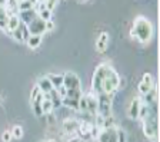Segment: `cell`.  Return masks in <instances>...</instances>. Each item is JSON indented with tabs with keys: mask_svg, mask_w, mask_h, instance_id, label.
<instances>
[{
	"mask_svg": "<svg viewBox=\"0 0 160 142\" xmlns=\"http://www.w3.org/2000/svg\"><path fill=\"white\" fill-rule=\"evenodd\" d=\"M132 34L136 37L140 43H147L153 36V26L147 20L146 17L139 16L134 19V24H133V30Z\"/></svg>",
	"mask_w": 160,
	"mask_h": 142,
	"instance_id": "1",
	"label": "cell"
},
{
	"mask_svg": "<svg viewBox=\"0 0 160 142\" xmlns=\"http://www.w3.org/2000/svg\"><path fill=\"white\" fill-rule=\"evenodd\" d=\"M143 132L144 135L153 142H157V135H159V122H157L156 112H150L149 115L143 119Z\"/></svg>",
	"mask_w": 160,
	"mask_h": 142,
	"instance_id": "2",
	"label": "cell"
},
{
	"mask_svg": "<svg viewBox=\"0 0 160 142\" xmlns=\"http://www.w3.org/2000/svg\"><path fill=\"white\" fill-rule=\"evenodd\" d=\"M110 69L109 65H99L93 73V79H92V92L96 95L103 93V82L106 78L107 71Z\"/></svg>",
	"mask_w": 160,
	"mask_h": 142,
	"instance_id": "3",
	"label": "cell"
},
{
	"mask_svg": "<svg viewBox=\"0 0 160 142\" xmlns=\"http://www.w3.org/2000/svg\"><path fill=\"white\" fill-rule=\"evenodd\" d=\"M97 96V113L103 118L112 115V102L114 93H100Z\"/></svg>",
	"mask_w": 160,
	"mask_h": 142,
	"instance_id": "4",
	"label": "cell"
},
{
	"mask_svg": "<svg viewBox=\"0 0 160 142\" xmlns=\"http://www.w3.org/2000/svg\"><path fill=\"white\" fill-rule=\"evenodd\" d=\"M119 85H120L119 75H117V72L110 66V69L106 73L104 82H103V93H116Z\"/></svg>",
	"mask_w": 160,
	"mask_h": 142,
	"instance_id": "5",
	"label": "cell"
},
{
	"mask_svg": "<svg viewBox=\"0 0 160 142\" xmlns=\"http://www.w3.org/2000/svg\"><path fill=\"white\" fill-rule=\"evenodd\" d=\"M27 30L30 34H43L46 33V22L42 20L39 16L34 17L33 20L27 24Z\"/></svg>",
	"mask_w": 160,
	"mask_h": 142,
	"instance_id": "6",
	"label": "cell"
},
{
	"mask_svg": "<svg viewBox=\"0 0 160 142\" xmlns=\"http://www.w3.org/2000/svg\"><path fill=\"white\" fill-rule=\"evenodd\" d=\"M10 36L13 37L16 42H20V43H23V42H26V39L30 36L29 30H27V24H24L23 22H20L19 26L14 29L12 33H10Z\"/></svg>",
	"mask_w": 160,
	"mask_h": 142,
	"instance_id": "7",
	"label": "cell"
},
{
	"mask_svg": "<svg viewBox=\"0 0 160 142\" xmlns=\"http://www.w3.org/2000/svg\"><path fill=\"white\" fill-rule=\"evenodd\" d=\"M63 86L66 89H74V88H82L80 83V78L73 72H67L63 75Z\"/></svg>",
	"mask_w": 160,
	"mask_h": 142,
	"instance_id": "8",
	"label": "cell"
},
{
	"mask_svg": "<svg viewBox=\"0 0 160 142\" xmlns=\"http://www.w3.org/2000/svg\"><path fill=\"white\" fill-rule=\"evenodd\" d=\"M96 139L99 142H117V128L102 129Z\"/></svg>",
	"mask_w": 160,
	"mask_h": 142,
	"instance_id": "9",
	"label": "cell"
},
{
	"mask_svg": "<svg viewBox=\"0 0 160 142\" xmlns=\"http://www.w3.org/2000/svg\"><path fill=\"white\" fill-rule=\"evenodd\" d=\"M153 86H154L153 85V76H152L150 73H144L143 75V81L139 83V92L142 95H144L153 88Z\"/></svg>",
	"mask_w": 160,
	"mask_h": 142,
	"instance_id": "10",
	"label": "cell"
},
{
	"mask_svg": "<svg viewBox=\"0 0 160 142\" xmlns=\"http://www.w3.org/2000/svg\"><path fill=\"white\" fill-rule=\"evenodd\" d=\"M140 106H142V99H139V98H134L133 101L130 102V105H129V111H127L129 112V116L132 119H134V121L139 118Z\"/></svg>",
	"mask_w": 160,
	"mask_h": 142,
	"instance_id": "11",
	"label": "cell"
},
{
	"mask_svg": "<svg viewBox=\"0 0 160 142\" xmlns=\"http://www.w3.org/2000/svg\"><path fill=\"white\" fill-rule=\"evenodd\" d=\"M79 125H80V122L76 121V119H64L63 121V129L66 134H69V135H72V134H74V132L79 131Z\"/></svg>",
	"mask_w": 160,
	"mask_h": 142,
	"instance_id": "12",
	"label": "cell"
},
{
	"mask_svg": "<svg viewBox=\"0 0 160 142\" xmlns=\"http://www.w3.org/2000/svg\"><path fill=\"white\" fill-rule=\"evenodd\" d=\"M17 16H19L20 22H23L24 24H29L34 17H37V12L34 10V9H29V10L17 12Z\"/></svg>",
	"mask_w": 160,
	"mask_h": 142,
	"instance_id": "13",
	"label": "cell"
},
{
	"mask_svg": "<svg viewBox=\"0 0 160 142\" xmlns=\"http://www.w3.org/2000/svg\"><path fill=\"white\" fill-rule=\"evenodd\" d=\"M86 99H87V111L94 116L97 113V96H96V93L90 92V93L86 96Z\"/></svg>",
	"mask_w": 160,
	"mask_h": 142,
	"instance_id": "14",
	"label": "cell"
},
{
	"mask_svg": "<svg viewBox=\"0 0 160 142\" xmlns=\"http://www.w3.org/2000/svg\"><path fill=\"white\" fill-rule=\"evenodd\" d=\"M107 42H109V33H107V32H103V33H100L99 39H97V42H96V49H97V52L103 53V52L107 49Z\"/></svg>",
	"mask_w": 160,
	"mask_h": 142,
	"instance_id": "15",
	"label": "cell"
},
{
	"mask_svg": "<svg viewBox=\"0 0 160 142\" xmlns=\"http://www.w3.org/2000/svg\"><path fill=\"white\" fill-rule=\"evenodd\" d=\"M37 86H39L40 92L42 93H47V92H50L52 89H53V85H52V82L49 81V78L47 76H43V78H40L39 81H37Z\"/></svg>",
	"mask_w": 160,
	"mask_h": 142,
	"instance_id": "16",
	"label": "cell"
},
{
	"mask_svg": "<svg viewBox=\"0 0 160 142\" xmlns=\"http://www.w3.org/2000/svg\"><path fill=\"white\" fill-rule=\"evenodd\" d=\"M19 23H20V19H19V16L17 14H12V16H9V20H7V26H6V29L4 30L7 32V33H12V32L16 29L17 26H19Z\"/></svg>",
	"mask_w": 160,
	"mask_h": 142,
	"instance_id": "17",
	"label": "cell"
},
{
	"mask_svg": "<svg viewBox=\"0 0 160 142\" xmlns=\"http://www.w3.org/2000/svg\"><path fill=\"white\" fill-rule=\"evenodd\" d=\"M42 39H43L42 34H30V36L26 39V43H27V46H29L30 49H36V47L40 46Z\"/></svg>",
	"mask_w": 160,
	"mask_h": 142,
	"instance_id": "18",
	"label": "cell"
},
{
	"mask_svg": "<svg viewBox=\"0 0 160 142\" xmlns=\"http://www.w3.org/2000/svg\"><path fill=\"white\" fill-rule=\"evenodd\" d=\"M62 105L66 106V108L74 109V111H79V99H73V98L64 96V98L62 99Z\"/></svg>",
	"mask_w": 160,
	"mask_h": 142,
	"instance_id": "19",
	"label": "cell"
},
{
	"mask_svg": "<svg viewBox=\"0 0 160 142\" xmlns=\"http://www.w3.org/2000/svg\"><path fill=\"white\" fill-rule=\"evenodd\" d=\"M156 101H157V89L153 86L147 93H144V103L146 105H152Z\"/></svg>",
	"mask_w": 160,
	"mask_h": 142,
	"instance_id": "20",
	"label": "cell"
},
{
	"mask_svg": "<svg viewBox=\"0 0 160 142\" xmlns=\"http://www.w3.org/2000/svg\"><path fill=\"white\" fill-rule=\"evenodd\" d=\"M47 78H49V81L52 82V85H53L54 89H59L60 86H63V75H47Z\"/></svg>",
	"mask_w": 160,
	"mask_h": 142,
	"instance_id": "21",
	"label": "cell"
},
{
	"mask_svg": "<svg viewBox=\"0 0 160 142\" xmlns=\"http://www.w3.org/2000/svg\"><path fill=\"white\" fill-rule=\"evenodd\" d=\"M50 93V101H52V105H53V109L54 108H59V106H62V98L59 96V93H57V89H52V91L49 92Z\"/></svg>",
	"mask_w": 160,
	"mask_h": 142,
	"instance_id": "22",
	"label": "cell"
},
{
	"mask_svg": "<svg viewBox=\"0 0 160 142\" xmlns=\"http://www.w3.org/2000/svg\"><path fill=\"white\" fill-rule=\"evenodd\" d=\"M40 108H42V112L43 115H49L50 112L53 111V105H52V101L47 98H43V101L40 102Z\"/></svg>",
	"mask_w": 160,
	"mask_h": 142,
	"instance_id": "23",
	"label": "cell"
},
{
	"mask_svg": "<svg viewBox=\"0 0 160 142\" xmlns=\"http://www.w3.org/2000/svg\"><path fill=\"white\" fill-rule=\"evenodd\" d=\"M90 131H92V124L90 122H80V125H79V134L82 136H87L90 135Z\"/></svg>",
	"mask_w": 160,
	"mask_h": 142,
	"instance_id": "24",
	"label": "cell"
},
{
	"mask_svg": "<svg viewBox=\"0 0 160 142\" xmlns=\"http://www.w3.org/2000/svg\"><path fill=\"white\" fill-rule=\"evenodd\" d=\"M7 20H9V14H7L6 7H0V29H2V30L6 29Z\"/></svg>",
	"mask_w": 160,
	"mask_h": 142,
	"instance_id": "25",
	"label": "cell"
},
{
	"mask_svg": "<svg viewBox=\"0 0 160 142\" xmlns=\"http://www.w3.org/2000/svg\"><path fill=\"white\" fill-rule=\"evenodd\" d=\"M106 128H117V122H116L114 115H110V116H106V118H104L102 129H106Z\"/></svg>",
	"mask_w": 160,
	"mask_h": 142,
	"instance_id": "26",
	"label": "cell"
},
{
	"mask_svg": "<svg viewBox=\"0 0 160 142\" xmlns=\"http://www.w3.org/2000/svg\"><path fill=\"white\" fill-rule=\"evenodd\" d=\"M82 88H74V89H67L66 96L67 98H73V99H80L82 96Z\"/></svg>",
	"mask_w": 160,
	"mask_h": 142,
	"instance_id": "27",
	"label": "cell"
},
{
	"mask_svg": "<svg viewBox=\"0 0 160 142\" xmlns=\"http://www.w3.org/2000/svg\"><path fill=\"white\" fill-rule=\"evenodd\" d=\"M10 134H12V136L16 139H20L22 136H23V128L20 125H14L13 128H12V131H10Z\"/></svg>",
	"mask_w": 160,
	"mask_h": 142,
	"instance_id": "28",
	"label": "cell"
},
{
	"mask_svg": "<svg viewBox=\"0 0 160 142\" xmlns=\"http://www.w3.org/2000/svg\"><path fill=\"white\" fill-rule=\"evenodd\" d=\"M37 16H39L42 20L47 22V20H50V19H52V10H49V9H46V7H44L43 10L37 12Z\"/></svg>",
	"mask_w": 160,
	"mask_h": 142,
	"instance_id": "29",
	"label": "cell"
},
{
	"mask_svg": "<svg viewBox=\"0 0 160 142\" xmlns=\"http://www.w3.org/2000/svg\"><path fill=\"white\" fill-rule=\"evenodd\" d=\"M79 111H87V99L84 95H82L79 99Z\"/></svg>",
	"mask_w": 160,
	"mask_h": 142,
	"instance_id": "30",
	"label": "cell"
},
{
	"mask_svg": "<svg viewBox=\"0 0 160 142\" xmlns=\"http://www.w3.org/2000/svg\"><path fill=\"white\" fill-rule=\"evenodd\" d=\"M40 93H42V92H40L39 86H37V85H34V88L32 89V93H30V102H33Z\"/></svg>",
	"mask_w": 160,
	"mask_h": 142,
	"instance_id": "31",
	"label": "cell"
},
{
	"mask_svg": "<svg viewBox=\"0 0 160 142\" xmlns=\"http://www.w3.org/2000/svg\"><path fill=\"white\" fill-rule=\"evenodd\" d=\"M117 142H126V132L117 128Z\"/></svg>",
	"mask_w": 160,
	"mask_h": 142,
	"instance_id": "32",
	"label": "cell"
},
{
	"mask_svg": "<svg viewBox=\"0 0 160 142\" xmlns=\"http://www.w3.org/2000/svg\"><path fill=\"white\" fill-rule=\"evenodd\" d=\"M57 2H59V0H44V4H46V9H49V10H52V12H53V9H54V7H56Z\"/></svg>",
	"mask_w": 160,
	"mask_h": 142,
	"instance_id": "33",
	"label": "cell"
},
{
	"mask_svg": "<svg viewBox=\"0 0 160 142\" xmlns=\"http://www.w3.org/2000/svg\"><path fill=\"white\" fill-rule=\"evenodd\" d=\"M100 131H102V128H99V126H96V125H92V131H90L92 138H97L99 134H100Z\"/></svg>",
	"mask_w": 160,
	"mask_h": 142,
	"instance_id": "34",
	"label": "cell"
},
{
	"mask_svg": "<svg viewBox=\"0 0 160 142\" xmlns=\"http://www.w3.org/2000/svg\"><path fill=\"white\" fill-rule=\"evenodd\" d=\"M12 138H13V136H12L10 131H4L3 135H2V141H3V142H10V141H12Z\"/></svg>",
	"mask_w": 160,
	"mask_h": 142,
	"instance_id": "35",
	"label": "cell"
},
{
	"mask_svg": "<svg viewBox=\"0 0 160 142\" xmlns=\"http://www.w3.org/2000/svg\"><path fill=\"white\" fill-rule=\"evenodd\" d=\"M94 118H96V124H94V125L99 126V128H102V126H103V121H104V118H103L102 115H99V113H96V115H94Z\"/></svg>",
	"mask_w": 160,
	"mask_h": 142,
	"instance_id": "36",
	"label": "cell"
},
{
	"mask_svg": "<svg viewBox=\"0 0 160 142\" xmlns=\"http://www.w3.org/2000/svg\"><path fill=\"white\" fill-rule=\"evenodd\" d=\"M54 29V22L50 19V20L46 22V32H52Z\"/></svg>",
	"mask_w": 160,
	"mask_h": 142,
	"instance_id": "37",
	"label": "cell"
},
{
	"mask_svg": "<svg viewBox=\"0 0 160 142\" xmlns=\"http://www.w3.org/2000/svg\"><path fill=\"white\" fill-rule=\"evenodd\" d=\"M66 92H67V89L64 88V86H60V88L57 89V93H59V96H60L62 99H63L64 96H66Z\"/></svg>",
	"mask_w": 160,
	"mask_h": 142,
	"instance_id": "38",
	"label": "cell"
},
{
	"mask_svg": "<svg viewBox=\"0 0 160 142\" xmlns=\"http://www.w3.org/2000/svg\"><path fill=\"white\" fill-rule=\"evenodd\" d=\"M67 142H80V138H72V139H69Z\"/></svg>",
	"mask_w": 160,
	"mask_h": 142,
	"instance_id": "39",
	"label": "cell"
},
{
	"mask_svg": "<svg viewBox=\"0 0 160 142\" xmlns=\"http://www.w3.org/2000/svg\"><path fill=\"white\" fill-rule=\"evenodd\" d=\"M6 6V0H0V7H4Z\"/></svg>",
	"mask_w": 160,
	"mask_h": 142,
	"instance_id": "40",
	"label": "cell"
},
{
	"mask_svg": "<svg viewBox=\"0 0 160 142\" xmlns=\"http://www.w3.org/2000/svg\"><path fill=\"white\" fill-rule=\"evenodd\" d=\"M46 142H56L54 139H49V141H46Z\"/></svg>",
	"mask_w": 160,
	"mask_h": 142,
	"instance_id": "41",
	"label": "cell"
},
{
	"mask_svg": "<svg viewBox=\"0 0 160 142\" xmlns=\"http://www.w3.org/2000/svg\"><path fill=\"white\" fill-rule=\"evenodd\" d=\"M80 142H84V141H82V139H80Z\"/></svg>",
	"mask_w": 160,
	"mask_h": 142,
	"instance_id": "42",
	"label": "cell"
},
{
	"mask_svg": "<svg viewBox=\"0 0 160 142\" xmlns=\"http://www.w3.org/2000/svg\"><path fill=\"white\" fill-rule=\"evenodd\" d=\"M42 142H43V141H42Z\"/></svg>",
	"mask_w": 160,
	"mask_h": 142,
	"instance_id": "43",
	"label": "cell"
}]
</instances>
